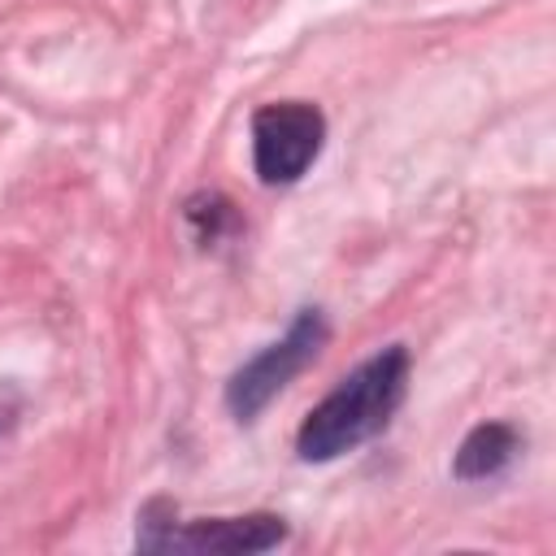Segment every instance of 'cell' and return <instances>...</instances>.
Wrapping results in <instances>:
<instances>
[{"label":"cell","mask_w":556,"mask_h":556,"mask_svg":"<svg viewBox=\"0 0 556 556\" xmlns=\"http://www.w3.org/2000/svg\"><path fill=\"white\" fill-rule=\"evenodd\" d=\"M408 387V352L400 343L382 348L378 356H369L365 365H356L300 426L295 434V452L304 460H334L352 447H361L365 439H374L391 413L400 408Z\"/></svg>","instance_id":"6da1fadb"},{"label":"cell","mask_w":556,"mask_h":556,"mask_svg":"<svg viewBox=\"0 0 556 556\" xmlns=\"http://www.w3.org/2000/svg\"><path fill=\"white\" fill-rule=\"evenodd\" d=\"M321 343H326V317H321V308H304L278 343H269L243 369H235V378L226 382V408L239 421H252L321 352Z\"/></svg>","instance_id":"7a4b0ae2"},{"label":"cell","mask_w":556,"mask_h":556,"mask_svg":"<svg viewBox=\"0 0 556 556\" xmlns=\"http://www.w3.org/2000/svg\"><path fill=\"white\" fill-rule=\"evenodd\" d=\"M326 139V117L317 104L304 100H282L265 104L252 117V165L265 187L295 182L321 152Z\"/></svg>","instance_id":"3957f363"},{"label":"cell","mask_w":556,"mask_h":556,"mask_svg":"<svg viewBox=\"0 0 556 556\" xmlns=\"http://www.w3.org/2000/svg\"><path fill=\"white\" fill-rule=\"evenodd\" d=\"M287 539V521L274 513H248V517H213L174 526L165 539V552H195V556H252L269 552Z\"/></svg>","instance_id":"277c9868"},{"label":"cell","mask_w":556,"mask_h":556,"mask_svg":"<svg viewBox=\"0 0 556 556\" xmlns=\"http://www.w3.org/2000/svg\"><path fill=\"white\" fill-rule=\"evenodd\" d=\"M517 430L508 426V421H482V426H473L469 434H465V443L456 447V460H452V469H456V478H465V482H473V478H491V473H500L513 456H517Z\"/></svg>","instance_id":"5b68a950"}]
</instances>
